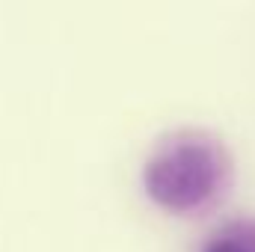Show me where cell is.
<instances>
[{"mask_svg": "<svg viewBox=\"0 0 255 252\" xmlns=\"http://www.w3.org/2000/svg\"><path fill=\"white\" fill-rule=\"evenodd\" d=\"M223 178L220 151L199 136L163 145L145 166L148 196L169 211H193L208 202Z\"/></svg>", "mask_w": 255, "mask_h": 252, "instance_id": "obj_1", "label": "cell"}, {"mask_svg": "<svg viewBox=\"0 0 255 252\" xmlns=\"http://www.w3.org/2000/svg\"><path fill=\"white\" fill-rule=\"evenodd\" d=\"M205 252H255V226H232L220 232Z\"/></svg>", "mask_w": 255, "mask_h": 252, "instance_id": "obj_2", "label": "cell"}]
</instances>
